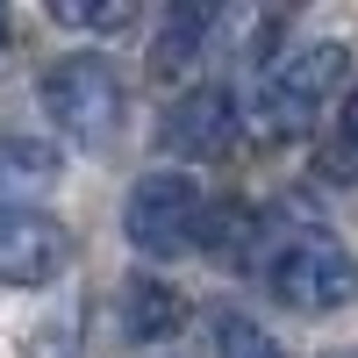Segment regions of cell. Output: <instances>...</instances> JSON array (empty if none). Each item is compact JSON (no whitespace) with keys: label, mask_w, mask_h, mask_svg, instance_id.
I'll return each mask as SVG.
<instances>
[{"label":"cell","mask_w":358,"mask_h":358,"mask_svg":"<svg viewBox=\"0 0 358 358\" xmlns=\"http://www.w3.org/2000/svg\"><path fill=\"white\" fill-rule=\"evenodd\" d=\"M258 280L294 315H330L358 301V258L322 229H273L258 244Z\"/></svg>","instance_id":"cell-1"},{"label":"cell","mask_w":358,"mask_h":358,"mask_svg":"<svg viewBox=\"0 0 358 358\" xmlns=\"http://www.w3.org/2000/svg\"><path fill=\"white\" fill-rule=\"evenodd\" d=\"M344 57H351L344 43H294V50H280L273 65L258 72V86H251L258 136H273V143L308 136L322 115H330L337 86H344Z\"/></svg>","instance_id":"cell-2"},{"label":"cell","mask_w":358,"mask_h":358,"mask_svg":"<svg viewBox=\"0 0 358 358\" xmlns=\"http://www.w3.org/2000/svg\"><path fill=\"white\" fill-rule=\"evenodd\" d=\"M215 215L222 208L208 201V187L194 172H143L122 208V236L143 258H179V251L215 244Z\"/></svg>","instance_id":"cell-3"},{"label":"cell","mask_w":358,"mask_h":358,"mask_svg":"<svg viewBox=\"0 0 358 358\" xmlns=\"http://www.w3.org/2000/svg\"><path fill=\"white\" fill-rule=\"evenodd\" d=\"M36 101L57 122V136L86 143V151H101V143L122 129V79H115L108 57H57L36 79Z\"/></svg>","instance_id":"cell-4"},{"label":"cell","mask_w":358,"mask_h":358,"mask_svg":"<svg viewBox=\"0 0 358 358\" xmlns=\"http://www.w3.org/2000/svg\"><path fill=\"white\" fill-rule=\"evenodd\" d=\"M72 265V229L50 208H0V287H50Z\"/></svg>","instance_id":"cell-5"},{"label":"cell","mask_w":358,"mask_h":358,"mask_svg":"<svg viewBox=\"0 0 358 358\" xmlns=\"http://www.w3.org/2000/svg\"><path fill=\"white\" fill-rule=\"evenodd\" d=\"M236 94L229 86H187L172 108H165V122H158V143L172 158H215L229 151V136H236Z\"/></svg>","instance_id":"cell-6"},{"label":"cell","mask_w":358,"mask_h":358,"mask_svg":"<svg viewBox=\"0 0 358 358\" xmlns=\"http://www.w3.org/2000/svg\"><path fill=\"white\" fill-rule=\"evenodd\" d=\"M179 322H187L179 287H165V280H151V273L122 280V337H129V344H165Z\"/></svg>","instance_id":"cell-7"},{"label":"cell","mask_w":358,"mask_h":358,"mask_svg":"<svg viewBox=\"0 0 358 358\" xmlns=\"http://www.w3.org/2000/svg\"><path fill=\"white\" fill-rule=\"evenodd\" d=\"M43 187H57V151L36 136H0V208H36Z\"/></svg>","instance_id":"cell-8"},{"label":"cell","mask_w":358,"mask_h":358,"mask_svg":"<svg viewBox=\"0 0 358 358\" xmlns=\"http://www.w3.org/2000/svg\"><path fill=\"white\" fill-rule=\"evenodd\" d=\"M229 29V15L222 8H172V22L158 29V50H151V65L172 79V72H187V65H201L208 57V36H222Z\"/></svg>","instance_id":"cell-9"},{"label":"cell","mask_w":358,"mask_h":358,"mask_svg":"<svg viewBox=\"0 0 358 358\" xmlns=\"http://www.w3.org/2000/svg\"><path fill=\"white\" fill-rule=\"evenodd\" d=\"M215 358H280V344L258 330L251 315H236V308H222L215 315Z\"/></svg>","instance_id":"cell-10"},{"label":"cell","mask_w":358,"mask_h":358,"mask_svg":"<svg viewBox=\"0 0 358 358\" xmlns=\"http://www.w3.org/2000/svg\"><path fill=\"white\" fill-rule=\"evenodd\" d=\"M50 22H65V29H108V36H122V29L136 22L129 0H115V8H79V0H50Z\"/></svg>","instance_id":"cell-11"},{"label":"cell","mask_w":358,"mask_h":358,"mask_svg":"<svg viewBox=\"0 0 358 358\" xmlns=\"http://www.w3.org/2000/svg\"><path fill=\"white\" fill-rule=\"evenodd\" d=\"M322 172L330 179H358V94H344V115H337V136H330Z\"/></svg>","instance_id":"cell-12"},{"label":"cell","mask_w":358,"mask_h":358,"mask_svg":"<svg viewBox=\"0 0 358 358\" xmlns=\"http://www.w3.org/2000/svg\"><path fill=\"white\" fill-rule=\"evenodd\" d=\"M0 43H8V8H0Z\"/></svg>","instance_id":"cell-13"},{"label":"cell","mask_w":358,"mask_h":358,"mask_svg":"<svg viewBox=\"0 0 358 358\" xmlns=\"http://www.w3.org/2000/svg\"><path fill=\"white\" fill-rule=\"evenodd\" d=\"M330 358H358V351H330Z\"/></svg>","instance_id":"cell-14"}]
</instances>
